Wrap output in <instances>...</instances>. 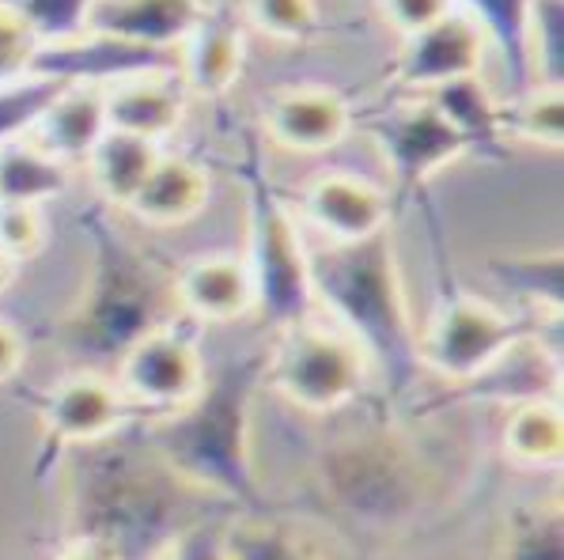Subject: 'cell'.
<instances>
[{
  "label": "cell",
  "mask_w": 564,
  "mask_h": 560,
  "mask_svg": "<svg viewBox=\"0 0 564 560\" xmlns=\"http://www.w3.org/2000/svg\"><path fill=\"white\" fill-rule=\"evenodd\" d=\"M307 273L315 307L329 315V326L360 344L371 372L410 383L416 372V326L390 231L364 243L307 246Z\"/></svg>",
  "instance_id": "cell-1"
},
{
  "label": "cell",
  "mask_w": 564,
  "mask_h": 560,
  "mask_svg": "<svg viewBox=\"0 0 564 560\" xmlns=\"http://www.w3.org/2000/svg\"><path fill=\"white\" fill-rule=\"evenodd\" d=\"M247 273L254 284V311L276 333L315 315L307 273V239L300 220L269 186L254 183L247 197Z\"/></svg>",
  "instance_id": "cell-2"
},
{
  "label": "cell",
  "mask_w": 564,
  "mask_h": 560,
  "mask_svg": "<svg viewBox=\"0 0 564 560\" xmlns=\"http://www.w3.org/2000/svg\"><path fill=\"white\" fill-rule=\"evenodd\" d=\"M265 378L276 394L303 413H337L357 402L371 378L360 344L329 322L289 326L276 333L265 360Z\"/></svg>",
  "instance_id": "cell-3"
},
{
  "label": "cell",
  "mask_w": 564,
  "mask_h": 560,
  "mask_svg": "<svg viewBox=\"0 0 564 560\" xmlns=\"http://www.w3.org/2000/svg\"><path fill=\"white\" fill-rule=\"evenodd\" d=\"M534 338L531 322L477 296H451L416 330V367L444 383H474Z\"/></svg>",
  "instance_id": "cell-4"
},
{
  "label": "cell",
  "mask_w": 564,
  "mask_h": 560,
  "mask_svg": "<svg viewBox=\"0 0 564 560\" xmlns=\"http://www.w3.org/2000/svg\"><path fill=\"white\" fill-rule=\"evenodd\" d=\"M163 451H171L182 473L202 481L228 477L239 488L242 477V428H247V386L224 378L208 386L178 413H163Z\"/></svg>",
  "instance_id": "cell-5"
},
{
  "label": "cell",
  "mask_w": 564,
  "mask_h": 560,
  "mask_svg": "<svg viewBox=\"0 0 564 560\" xmlns=\"http://www.w3.org/2000/svg\"><path fill=\"white\" fill-rule=\"evenodd\" d=\"M364 133L371 136L376 152L383 156V167L390 183L398 186V194H416L436 175H444L451 163L470 156L463 136L421 95L371 114L364 122Z\"/></svg>",
  "instance_id": "cell-6"
},
{
  "label": "cell",
  "mask_w": 564,
  "mask_h": 560,
  "mask_svg": "<svg viewBox=\"0 0 564 560\" xmlns=\"http://www.w3.org/2000/svg\"><path fill=\"white\" fill-rule=\"evenodd\" d=\"M118 391L126 405H141L152 413H178L205 391V360L202 349L186 333L171 326L137 333L121 352Z\"/></svg>",
  "instance_id": "cell-7"
},
{
  "label": "cell",
  "mask_w": 564,
  "mask_h": 560,
  "mask_svg": "<svg viewBox=\"0 0 564 560\" xmlns=\"http://www.w3.org/2000/svg\"><path fill=\"white\" fill-rule=\"evenodd\" d=\"M485 54H489V42H485L481 28L455 8L440 23L402 39L394 65H390V80L402 91L429 95L451 80L481 76Z\"/></svg>",
  "instance_id": "cell-8"
},
{
  "label": "cell",
  "mask_w": 564,
  "mask_h": 560,
  "mask_svg": "<svg viewBox=\"0 0 564 560\" xmlns=\"http://www.w3.org/2000/svg\"><path fill=\"white\" fill-rule=\"evenodd\" d=\"M300 217L323 243H364L390 231V194L371 178L326 171L303 186Z\"/></svg>",
  "instance_id": "cell-9"
},
{
  "label": "cell",
  "mask_w": 564,
  "mask_h": 560,
  "mask_svg": "<svg viewBox=\"0 0 564 560\" xmlns=\"http://www.w3.org/2000/svg\"><path fill=\"white\" fill-rule=\"evenodd\" d=\"M129 405L118 383L99 372H73L57 378L42 398V425L54 443L88 447L102 443L126 425Z\"/></svg>",
  "instance_id": "cell-10"
},
{
  "label": "cell",
  "mask_w": 564,
  "mask_h": 560,
  "mask_svg": "<svg viewBox=\"0 0 564 560\" xmlns=\"http://www.w3.org/2000/svg\"><path fill=\"white\" fill-rule=\"evenodd\" d=\"M269 141L296 156H318L329 152L352 133V107L334 88H284L269 99L262 118Z\"/></svg>",
  "instance_id": "cell-11"
},
{
  "label": "cell",
  "mask_w": 564,
  "mask_h": 560,
  "mask_svg": "<svg viewBox=\"0 0 564 560\" xmlns=\"http://www.w3.org/2000/svg\"><path fill=\"white\" fill-rule=\"evenodd\" d=\"M247 62L242 23L224 8H205L202 23L175 54V76L189 99H220L239 84Z\"/></svg>",
  "instance_id": "cell-12"
},
{
  "label": "cell",
  "mask_w": 564,
  "mask_h": 560,
  "mask_svg": "<svg viewBox=\"0 0 564 560\" xmlns=\"http://www.w3.org/2000/svg\"><path fill=\"white\" fill-rule=\"evenodd\" d=\"M205 8V0H95L88 31L155 54H178Z\"/></svg>",
  "instance_id": "cell-13"
},
{
  "label": "cell",
  "mask_w": 564,
  "mask_h": 560,
  "mask_svg": "<svg viewBox=\"0 0 564 560\" xmlns=\"http://www.w3.org/2000/svg\"><path fill=\"white\" fill-rule=\"evenodd\" d=\"M102 102H107V129L163 144L186 122L189 95L182 91L175 73H152L102 88Z\"/></svg>",
  "instance_id": "cell-14"
},
{
  "label": "cell",
  "mask_w": 564,
  "mask_h": 560,
  "mask_svg": "<svg viewBox=\"0 0 564 560\" xmlns=\"http://www.w3.org/2000/svg\"><path fill=\"white\" fill-rule=\"evenodd\" d=\"M175 299L182 311L202 322H239L254 315V284H250L247 262L236 254L194 257L178 270Z\"/></svg>",
  "instance_id": "cell-15"
},
{
  "label": "cell",
  "mask_w": 564,
  "mask_h": 560,
  "mask_svg": "<svg viewBox=\"0 0 564 560\" xmlns=\"http://www.w3.org/2000/svg\"><path fill=\"white\" fill-rule=\"evenodd\" d=\"M102 133H107L102 88H95V84H65L57 99L50 102V110L42 114V122L34 125L31 141L73 167V163H84L91 156Z\"/></svg>",
  "instance_id": "cell-16"
},
{
  "label": "cell",
  "mask_w": 564,
  "mask_h": 560,
  "mask_svg": "<svg viewBox=\"0 0 564 560\" xmlns=\"http://www.w3.org/2000/svg\"><path fill=\"white\" fill-rule=\"evenodd\" d=\"M208 194H213V178L202 163L163 152L149 183L141 186V194L133 197L126 212H133L137 220L152 223V228H178L205 209Z\"/></svg>",
  "instance_id": "cell-17"
},
{
  "label": "cell",
  "mask_w": 564,
  "mask_h": 560,
  "mask_svg": "<svg viewBox=\"0 0 564 560\" xmlns=\"http://www.w3.org/2000/svg\"><path fill=\"white\" fill-rule=\"evenodd\" d=\"M444 114V122L463 136L466 152H481V156H497L505 149V99L492 95L481 76H466V80H451L444 88L421 95Z\"/></svg>",
  "instance_id": "cell-18"
},
{
  "label": "cell",
  "mask_w": 564,
  "mask_h": 560,
  "mask_svg": "<svg viewBox=\"0 0 564 560\" xmlns=\"http://www.w3.org/2000/svg\"><path fill=\"white\" fill-rule=\"evenodd\" d=\"M160 156H163L160 144L107 129L102 141L91 149V156L84 160V167H88V178L102 201L115 205V209H129L133 197L141 194V186L149 183Z\"/></svg>",
  "instance_id": "cell-19"
},
{
  "label": "cell",
  "mask_w": 564,
  "mask_h": 560,
  "mask_svg": "<svg viewBox=\"0 0 564 560\" xmlns=\"http://www.w3.org/2000/svg\"><path fill=\"white\" fill-rule=\"evenodd\" d=\"M68 186H73V167L39 149L31 136L0 144V201L42 209L46 201L65 197Z\"/></svg>",
  "instance_id": "cell-20"
},
{
  "label": "cell",
  "mask_w": 564,
  "mask_h": 560,
  "mask_svg": "<svg viewBox=\"0 0 564 560\" xmlns=\"http://www.w3.org/2000/svg\"><path fill=\"white\" fill-rule=\"evenodd\" d=\"M508 459L531 470H550L564 454V413L557 402H523L508 413L505 432H500Z\"/></svg>",
  "instance_id": "cell-21"
},
{
  "label": "cell",
  "mask_w": 564,
  "mask_h": 560,
  "mask_svg": "<svg viewBox=\"0 0 564 560\" xmlns=\"http://www.w3.org/2000/svg\"><path fill=\"white\" fill-rule=\"evenodd\" d=\"M489 273L497 284H505L519 304H527L534 315H550L553 322L564 307V254L561 250H534V254H508L492 257Z\"/></svg>",
  "instance_id": "cell-22"
},
{
  "label": "cell",
  "mask_w": 564,
  "mask_h": 560,
  "mask_svg": "<svg viewBox=\"0 0 564 560\" xmlns=\"http://www.w3.org/2000/svg\"><path fill=\"white\" fill-rule=\"evenodd\" d=\"M508 141H523L545 152L564 149V88L527 84L505 102Z\"/></svg>",
  "instance_id": "cell-23"
},
{
  "label": "cell",
  "mask_w": 564,
  "mask_h": 560,
  "mask_svg": "<svg viewBox=\"0 0 564 560\" xmlns=\"http://www.w3.org/2000/svg\"><path fill=\"white\" fill-rule=\"evenodd\" d=\"M523 62L531 84L564 88V0H527Z\"/></svg>",
  "instance_id": "cell-24"
},
{
  "label": "cell",
  "mask_w": 564,
  "mask_h": 560,
  "mask_svg": "<svg viewBox=\"0 0 564 560\" xmlns=\"http://www.w3.org/2000/svg\"><path fill=\"white\" fill-rule=\"evenodd\" d=\"M455 8L481 28L485 42L500 54L508 65L516 91L527 84V62H523V20H527V0H455Z\"/></svg>",
  "instance_id": "cell-25"
},
{
  "label": "cell",
  "mask_w": 564,
  "mask_h": 560,
  "mask_svg": "<svg viewBox=\"0 0 564 560\" xmlns=\"http://www.w3.org/2000/svg\"><path fill=\"white\" fill-rule=\"evenodd\" d=\"M61 88H65V80L42 73H28L20 80L0 84V144L28 141Z\"/></svg>",
  "instance_id": "cell-26"
},
{
  "label": "cell",
  "mask_w": 564,
  "mask_h": 560,
  "mask_svg": "<svg viewBox=\"0 0 564 560\" xmlns=\"http://www.w3.org/2000/svg\"><path fill=\"white\" fill-rule=\"evenodd\" d=\"M228 553L231 560H329L303 534L269 527V523H236V527H228Z\"/></svg>",
  "instance_id": "cell-27"
},
{
  "label": "cell",
  "mask_w": 564,
  "mask_h": 560,
  "mask_svg": "<svg viewBox=\"0 0 564 560\" xmlns=\"http://www.w3.org/2000/svg\"><path fill=\"white\" fill-rule=\"evenodd\" d=\"M4 4L28 23L39 46H57L88 31L95 0H4Z\"/></svg>",
  "instance_id": "cell-28"
},
{
  "label": "cell",
  "mask_w": 564,
  "mask_h": 560,
  "mask_svg": "<svg viewBox=\"0 0 564 560\" xmlns=\"http://www.w3.org/2000/svg\"><path fill=\"white\" fill-rule=\"evenodd\" d=\"M247 23L273 42H307L318 31L315 0H247Z\"/></svg>",
  "instance_id": "cell-29"
},
{
  "label": "cell",
  "mask_w": 564,
  "mask_h": 560,
  "mask_svg": "<svg viewBox=\"0 0 564 560\" xmlns=\"http://www.w3.org/2000/svg\"><path fill=\"white\" fill-rule=\"evenodd\" d=\"M46 246V220L42 209L31 205H8L0 201V250L12 257L15 265L34 262Z\"/></svg>",
  "instance_id": "cell-30"
},
{
  "label": "cell",
  "mask_w": 564,
  "mask_h": 560,
  "mask_svg": "<svg viewBox=\"0 0 564 560\" xmlns=\"http://www.w3.org/2000/svg\"><path fill=\"white\" fill-rule=\"evenodd\" d=\"M34 57H39V39H34L28 23L0 0V84L28 76L34 68Z\"/></svg>",
  "instance_id": "cell-31"
},
{
  "label": "cell",
  "mask_w": 564,
  "mask_h": 560,
  "mask_svg": "<svg viewBox=\"0 0 564 560\" xmlns=\"http://www.w3.org/2000/svg\"><path fill=\"white\" fill-rule=\"evenodd\" d=\"M379 15L387 20V28H394L402 39L432 28L444 15L455 12V0H376Z\"/></svg>",
  "instance_id": "cell-32"
},
{
  "label": "cell",
  "mask_w": 564,
  "mask_h": 560,
  "mask_svg": "<svg viewBox=\"0 0 564 560\" xmlns=\"http://www.w3.org/2000/svg\"><path fill=\"white\" fill-rule=\"evenodd\" d=\"M155 560H231L228 553V530L220 527H189L175 534L167 546L155 553Z\"/></svg>",
  "instance_id": "cell-33"
},
{
  "label": "cell",
  "mask_w": 564,
  "mask_h": 560,
  "mask_svg": "<svg viewBox=\"0 0 564 560\" xmlns=\"http://www.w3.org/2000/svg\"><path fill=\"white\" fill-rule=\"evenodd\" d=\"M23 360H28V344H23L20 330L0 318V383H8V378L20 375Z\"/></svg>",
  "instance_id": "cell-34"
},
{
  "label": "cell",
  "mask_w": 564,
  "mask_h": 560,
  "mask_svg": "<svg viewBox=\"0 0 564 560\" xmlns=\"http://www.w3.org/2000/svg\"><path fill=\"white\" fill-rule=\"evenodd\" d=\"M54 560H126V557H121V549L107 538H76V541H68Z\"/></svg>",
  "instance_id": "cell-35"
},
{
  "label": "cell",
  "mask_w": 564,
  "mask_h": 560,
  "mask_svg": "<svg viewBox=\"0 0 564 560\" xmlns=\"http://www.w3.org/2000/svg\"><path fill=\"white\" fill-rule=\"evenodd\" d=\"M12 277H15V262L4 254V250H0V292H4L8 284H12Z\"/></svg>",
  "instance_id": "cell-36"
}]
</instances>
